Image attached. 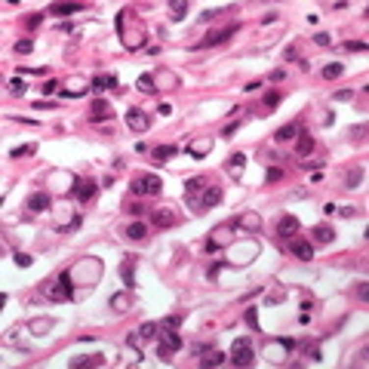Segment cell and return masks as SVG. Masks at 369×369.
Segmentation results:
<instances>
[{"instance_id":"6da1fadb","label":"cell","mask_w":369,"mask_h":369,"mask_svg":"<svg viewBox=\"0 0 369 369\" xmlns=\"http://www.w3.org/2000/svg\"><path fill=\"white\" fill-rule=\"evenodd\" d=\"M130 188H132L135 197H157V194L163 191V182H160V176H154V172H135Z\"/></svg>"},{"instance_id":"7a4b0ae2","label":"cell","mask_w":369,"mask_h":369,"mask_svg":"<svg viewBox=\"0 0 369 369\" xmlns=\"http://www.w3.org/2000/svg\"><path fill=\"white\" fill-rule=\"evenodd\" d=\"M43 295H46V298H53V302H68V298H71V274L62 271L53 283H46V286H43Z\"/></svg>"},{"instance_id":"3957f363","label":"cell","mask_w":369,"mask_h":369,"mask_svg":"<svg viewBox=\"0 0 369 369\" xmlns=\"http://www.w3.org/2000/svg\"><path fill=\"white\" fill-rule=\"evenodd\" d=\"M182 348V336L176 329H160V342H157V357L160 360H172V354Z\"/></svg>"},{"instance_id":"277c9868","label":"cell","mask_w":369,"mask_h":369,"mask_svg":"<svg viewBox=\"0 0 369 369\" xmlns=\"http://www.w3.org/2000/svg\"><path fill=\"white\" fill-rule=\"evenodd\" d=\"M234 366H252V360H256V351H252V342L249 339H234V344H231V357H228Z\"/></svg>"},{"instance_id":"5b68a950","label":"cell","mask_w":369,"mask_h":369,"mask_svg":"<svg viewBox=\"0 0 369 369\" xmlns=\"http://www.w3.org/2000/svg\"><path fill=\"white\" fill-rule=\"evenodd\" d=\"M231 240H234V225H218L210 234V240H206V252H218L222 246H228Z\"/></svg>"},{"instance_id":"8992f818","label":"cell","mask_w":369,"mask_h":369,"mask_svg":"<svg viewBox=\"0 0 369 369\" xmlns=\"http://www.w3.org/2000/svg\"><path fill=\"white\" fill-rule=\"evenodd\" d=\"M218 200H222V188H218V184H206V191L200 194V197L191 200V210L194 212H203V210H210V206H215Z\"/></svg>"},{"instance_id":"52a82bcc","label":"cell","mask_w":369,"mask_h":369,"mask_svg":"<svg viewBox=\"0 0 369 369\" xmlns=\"http://www.w3.org/2000/svg\"><path fill=\"white\" fill-rule=\"evenodd\" d=\"M96 188H99V184L96 182H92V179H74V188H71V197L77 200V203H89L92 197H96Z\"/></svg>"},{"instance_id":"ba28073f","label":"cell","mask_w":369,"mask_h":369,"mask_svg":"<svg viewBox=\"0 0 369 369\" xmlns=\"http://www.w3.org/2000/svg\"><path fill=\"white\" fill-rule=\"evenodd\" d=\"M126 126H130L132 132H148L151 130V117H148L142 108H130L126 111Z\"/></svg>"},{"instance_id":"9c48e42d","label":"cell","mask_w":369,"mask_h":369,"mask_svg":"<svg viewBox=\"0 0 369 369\" xmlns=\"http://www.w3.org/2000/svg\"><path fill=\"white\" fill-rule=\"evenodd\" d=\"M151 222L157 228H176L179 225V212L172 206H160V210H151Z\"/></svg>"},{"instance_id":"30bf717a","label":"cell","mask_w":369,"mask_h":369,"mask_svg":"<svg viewBox=\"0 0 369 369\" xmlns=\"http://www.w3.org/2000/svg\"><path fill=\"white\" fill-rule=\"evenodd\" d=\"M206 184H210V179H206V176H191L188 182H184V200H197L200 197V194L206 191Z\"/></svg>"},{"instance_id":"8fae6325","label":"cell","mask_w":369,"mask_h":369,"mask_svg":"<svg viewBox=\"0 0 369 369\" xmlns=\"http://www.w3.org/2000/svg\"><path fill=\"white\" fill-rule=\"evenodd\" d=\"M50 206H53V197L46 191H34L31 197H28V212H50Z\"/></svg>"},{"instance_id":"7c38bea8","label":"cell","mask_w":369,"mask_h":369,"mask_svg":"<svg viewBox=\"0 0 369 369\" xmlns=\"http://www.w3.org/2000/svg\"><path fill=\"white\" fill-rule=\"evenodd\" d=\"M298 228H302V225H298L295 215H283L280 222H277V234H280L283 240H292V237L298 234Z\"/></svg>"},{"instance_id":"4fadbf2b","label":"cell","mask_w":369,"mask_h":369,"mask_svg":"<svg viewBox=\"0 0 369 369\" xmlns=\"http://www.w3.org/2000/svg\"><path fill=\"white\" fill-rule=\"evenodd\" d=\"M234 31H237V25H228V28H222V31L206 34V40H200V43H197V50H203V46H218V43H225Z\"/></svg>"},{"instance_id":"5bb4252c","label":"cell","mask_w":369,"mask_h":369,"mask_svg":"<svg viewBox=\"0 0 369 369\" xmlns=\"http://www.w3.org/2000/svg\"><path fill=\"white\" fill-rule=\"evenodd\" d=\"M114 117V111H111V105L105 99H96L92 102V111H89V120L92 123H99V120H111Z\"/></svg>"},{"instance_id":"9a60e30c","label":"cell","mask_w":369,"mask_h":369,"mask_svg":"<svg viewBox=\"0 0 369 369\" xmlns=\"http://www.w3.org/2000/svg\"><path fill=\"white\" fill-rule=\"evenodd\" d=\"M336 240V231H332L329 225H317L314 231H311V243H317V246H326Z\"/></svg>"},{"instance_id":"2e32d148","label":"cell","mask_w":369,"mask_h":369,"mask_svg":"<svg viewBox=\"0 0 369 369\" xmlns=\"http://www.w3.org/2000/svg\"><path fill=\"white\" fill-rule=\"evenodd\" d=\"M290 252H292V256H298L302 262H308V259H314V243H308V240H295V237H292Z\"/></svg>"},{"instance_id":"e0dca14e","label":"cell","mask_w":369,"mask_h":369,"mask_svg":"<svg viewBox=\"0 0 369 369\" xmlns=\"http://www.w3.org/2000/svg\"><path fill=\"white\" fill-rule=\"evenodd\" d=\"M225 166H228V172H231V176H234V179H243V166H246V154H240V151H237V154H231Z\"/></svg>"},{"instance_id":"ac0fdd59","label":"cell","mask_w":369,"mask_h":369,"mask_svg":"<svg viewBox=\"0 0 369 369\" xmlns=\"http://www.w3.org/2000/svg\"><path fill=\"white\" fill-rule=\"evenodd\" d=\"M111 86H117V77L114 74H96L92 77V92H105V89H111Z\"/></svg>"},{"instance_id":"d6986e66","label":"cell","mask_w":369,"mask_h":369,"mask_svg":"<svg viewBox=\"0 0 369 369\" xmlns=\"http://www.w3.org/2000/svg\"><path fill=\"white\" fill-rule=\"evenodd\" d=\"M83 9H86L83 3H53V6H50V13L62 19V16H71V13H83Z\"/></svg>"},{"instance_id":"ffe728a7","label":"cell","mask_w":369,"mask_h":369,"mask_svg":"<svg viewBox=\"0 0 369 369\" xmlns=\"http://www.w3.org/2000/svg\"><path fill=\"white\" fill-rule=\"evenodd\" d=\"M184 151H188L194 160H200L203 154H210L212 151V138H203V142H194V145H188V148H184Z\"/></svg>"},{"instance_id":"44dd1931","label":"cell","mask_w":369,"mask_h":369,"mask_svg":"<svg viewBox=\"0 0 369 369\" xmlns=\"http://www.w3.org/2000/svg\"><path fill=\"white\" fill-rule=\"evenodd\" d=\"M234 228H243V231H259V228H262V218H259V215H240V218H234Z\"/></svg>"},{"instance_id":"7402d4cb","label":"cell","mask_w":369,"mask_h":369,"mask_svg":"<svg viewBox=\"0 0 369 369\" xmlns=\"http://www.w3.org/2000/svg\"><path fill=\"white\" fill-rule=\"evenodd\" d=\"M298 157H308L311 151H314V138H311V132H298V145H295Z\"/></svg>"},{"instance_id":"603a6c76","label":"cell","mask_w":369,"mask_h":369,"mask_svg":"<svg viewBox=\"0 0 369 369\" xmlns=\"http://www.w3.org/2000/svg\"><path fill=\"white\" fill-rule=\"evenodd\" d=\"M295 135H298V126H295V123H286V126H280V130L274 132V138H277L280 145H283V142H292Z\"/></svg>"},{"instance_id":"cb8c5ba5","label":"cell","mask_w":369,"mask_h":369,"mask_svg":"<svg viewBox=\"0 0 369 369\" xmlns=\"http://www.w3.org/2000/svg\"><path fill=\"white\" fill-rule=\"evenodd\" d=\"M176 154H179V148H176V145H157L154 151H151L154 163H160V160H166V157H176Z\"/></svg>"},{"instance_id":"d4e9b609","label":"cell","mask_w":369,"mask_h":369,"mask_svg":"<svg viewBox=\"0 0 369 369\" xmlns=\"http://www.w3.org/2000/svg\"><path fill=\"white\" fill-rule=\"evenodd\" d=\"M108 305L117 311V314H123V311H130V295H126V292H114Z\"/></svg>"},{"instance_id":"484cf974","label":"cell","mask_w":369,"mask_h":369,"mask_svg":"<svg viewBox=\"0 0 369 369\" xmlns=\"http://www.w3.org/2000/svg\"><path fill=\"white\" fill-rule=\"evenodd\" d=\"M120 277H123V286H126V290H132V286H135V277H132V259H126V262L120 264Z\"/></svg>"},{"instance_id":"4316f807","label":"cell","mask_w":369,"mask_h":369,"mask_svg":"<svg viewBox=\"0 0 369 369\" xmlns=\"http://www.w3.org/2000/svg\"><path fill=\"white\" fill-rule=\"evenodd\" d=\"M157 332H160V326H157V323H142V326H138V339H142V342H148V339H157Z\"/></svg>"},{"instance_id":"83f0119b","label":"cell","mask_w":369,"mask_h":369,"mask_svg":"<svg viewBox=\"0 0 369 369\" xmlns=\"http://www.w3.org/2000/svg\"><path fill=\"white\" fill-rule=\"evenodd\" d=\"M145 234H148V228L142 222H132L130 228H126V237H130V240H145Z\"/></svg>"},{"instance_id":"f1b7e54d","label":"cell","mask_w":369,"mask_h":369,"mask_svg":"<svg viewBox=\"0 0 369 369\" xmlns=\"http://www.w3.org/2000/svg\"><path fill=\"white\" fill-rule=\"evenodd\" d=\"M105 360H102V354H96V357H74L71 360V366L77 369V366H102Z\"/></svg>"},{"instance_id":"f546056e","label":"cell","mask_w":369,"mask_h":369,"mask_svg":"<svg viewBox=\"0 0 369 369\" xmlns=\"http://www.w3.org/2000/svg\"><path fill=\"white\" fill-rule=\"evenodd\" d=\"M342 74H344V65H342V62H332V65L323 68V77H326V80H336V77H342Z\"/></svg>"},{"instance_id":"4dcf8cb0","label":"cell","mask_w":369,"mask_h":369,"mask_svg":"<svg viewBox=\"0 0 369 369\" xmlns=\"http://www.w3.org/2000/svg\"><path fill=\"white\" fill-rule=\"evenodd\" d=\"M302 351H305L314 363H317V360H323V354H320V348H317V342H308V339H305V342H302Z\"/></svg>"},{"instance_id":"1f68e13d","label":"cell","mask_w":369,"mask_h":369,"mask_svg":"<svg viewBox=\"0 0 369 369\" xmlns=\"http://www.w3.org/2000/svg\"><path fill=\"white\" fill-rule=\"evenodd\" d=\"M360 182H363V169H351L348 176H344V188L351 191V188H357V184H360Z\"/></svg>"},{"instance_id":"d6a6232c","label":"cell","mask_w":369,"mask_h":369,"mask_svg":"<svg viewBox=\"0 0 369 369\" xmlns=\"http://www.w3.org/2000/svg\"><path fill=\"white\" fill-rule=\"evenodd\" d=\"M225 360H228L225 354H218V351H212L210 357H203V360H200V366H222Z\"/></svg>"},{"instance_id":"836d02e7","label":"cell","mask_w":369,"mask_h":369,"mask_svg":"<svg viewBox=\"0 0 369 369\" xmlns=\"http://www.w3.org/2000/svg\"><path fill=\"white\" fill-rule=\"evenodd\" d=\"M6 89H9V96H25V83H22V80L19 77H13V80H9V83H6Z\"/></svg>"},{"instance_id":"e575fe53","label":"cell","mask_w":369,"mask_h":369,"mask_svg":"<svg viewBox=\"0 0 369 369\" xmlns=\"http://www.w3.org/2000/svg\"><path fill=\"white\" fill-rule=\"evenodd\" d=\"M169 9H172V22H182V19H184V13H188V3H182V0H176V3H172Z\"/></svg>"},{"instance_id":"d590c367","label":"cell","mask_w":369,"mask_h":369,"mask_svg":"<svg viewBox=\"0 0 369 369\" xmlns=\"http://www.w3.org/2000/svg\"><path fill=\"white\" fill-rule=\"evenodd\" d=\"M138 89H142V92H154L157 86H154V74H142V77H138Z\"/></svg>"},{"instance_id":"8d00e7d4","label":"cell","mask_w":369,"mask_h":369,"mask_svg":"<svg viewBox=\"0 0 369 369\" xmlns=\"http://www.w3.org/2000/svg\"><path fill=\"white\" fill-rule=\"evenodd\" d=\"M34 50V40L31 37H25V40H19L16 46H13V53H19V55H25V53H31Z\"/></svg>"},{"instance_id":"74e56055","label":"cell","mask_w":369,"mask_h":369,"mask_svg":"<svg viewBox=\"0 0 369 369\" xmlns=\"http://www.w3.org/2000/svg\"><path fill=\"white\" fill-rule=\"evenodd\" d=\"M34 151H37V148H34V145H22V148H13V151H9V157H28V154H34Z\"/></svg>"},{"instance_id":"f35d334b","label":"cell","mask_w":369,"mask_h":369,"mask_svg":"<svg viewBox=\"0 0 369 369\" xmlns=\"http://www.w3.org/2000/svg\"><path fill=\"white\" fill-rule=\"evenodd\" d=\"M280 105V92L271 89V92H264V108H277Z\"/></svg>"},{"instance_id":"ab89813d","label":"cell","mask_w":369,"mask_h":369,"mask_svg":"<svg viewBox=\"0 0 369 369\" xmlns=\"http://www.w3.org/2000/svg\"><path fill=\"white\" fill-rule=\"evenodd\" d=\"M280 179H283V169H280V166H271V169H268V176H264V182H268V184L280 182Z\"/></svg>"},{"instance_id":"60d3db41","label":"cell","mask_w":369,"mask_h":369,"mask_svg":"<svg viewBox=\"0 0 369 369\" xmlns=\"http://www.w3.org/2000/svg\"><path fill=\"white\" fill-rule=\"evenodd\" d=\"M344 50H348V53H363L366 50V40H348V43H344Z\"/></svg>"},{"instance_id":"b9f144b4","label":"cell","mask_w":369,"mask_h":369,"mask_svg":"<svg viewBox=\"0 0 369 369\" xmlns=\"http://www.w3.org/2000/svg\"><path fill=\"white\" fill-rule=\"evenodd\" d=\"M179 326H182V317H166L160 323V329H179Z\"/></svg>"},{"instance_id":"7bdbcfd3","label":"cell","mask_w":369,"mask_h":369,"mask_svg":"<svg viewBox=\"0 0 369 369\" xmlns=\"http://www.w3.org/2000/svg\"><path fill=\"white\" fill-rule=\"evenodd\" d=\"M314 43H317V46H329V43H332V37H329L326 31H317V34H314Z\"/></svg>"},{"instance_id":"ee69618b","label":"cell","mask_w":369,"mask_h":369,"mask_svg":"<svg viewBox=\"0 0 369 369\" xmlns=\"http://www.w3.org/2000/svg\"><path fill=\"white\" fill-rule=\"evenodd\" d=\"M16 264H19V268H28V264H31V256H28V252H16Z\"/></svg>"},{"instance_id":"f6af8a7d","label":"cell","mask_w":369,"mask_h":369,"mask_svg":"<svg viewBox=\"0 0 369 369\" xmlns=\"http://www.w3.org/2000/svg\"><path fill=\"white\" fill-rule=\"evenodd\" d=\"M332 99H336V102H348V99H354V89H339Z\"/></svg>"},{"instance_id":"bcb514c9","label":"cell","mask_w":369,"mask_h":369,"mask_svg":"<svg viewBox=\"0 0 369 369\" xmlns=\"http://www.w3.org/2000/svg\"><path fill=\"white\" fill-rule=\"evenodd\" d=\"M268 80H274V83H280V80H286V71H283V68H274V71L268 74Z\"/></svg>"},{"instance_id":"7dc6e473","label":"cell","mask_w":369,"mask_h":369,"mask_svg":"<svg viewBox=\"0 0 369 369\" xmlns=\"http://www.w3.org/2000/svg\"><path fill=\"white\" fill-rule=\"evenodd\" d=\"M246 323H249L252 329H259V317H256V308H249V311H246Z\"/></svg>"},{"instance_id":"c3c4849f","label":"cell","mask_w":369,"mask_h":369,"mask_svg":"<svg viewBox=\"0 0 369 369\" xmlns=\"http://www.w3.org/2000/svg\"><path fill=\"white\" fill-rule=\"evenodd\" d=\"M40 22H43V13H37V16H28V19H25V25H28V28H37Z\"/></svg>"},{"instance_id":"681fc988","label":"cell","mask_w":369,"mask_h":369,"mask_svg":"<svg viewBox=\"0 0 369 369\" xmlns=\"http://www.w3.org/2000/svg\"><path fill=\"white\" fill-rule=\"evenodd\" d=\"M283 59H286V62H292V59H298V46H290V50L283 53Z\"/></svg>"},{"instance_id":"f907efd6","label":"cell","mask_w":369,"mask_h":369,"mask_svg":"<svg viewBox=\"0 0 369 369\" xmlns=\"http://www.w3.org/2000/svg\"><path fill=\"white\" fill-rule=\"evenodd\" d=\"M40 89L46 92V96H50V92H55V89H59V83H55V80H46V83H43Z\"/></svg>"},{"instance_id":"816d5d0a","label":"cell","mask_w":369,"mask_h":369,"mask_svg":"<svg viewBox=\"0 0 369 369\" xmlns=\"http://www.w3.org/2000/svg\"><path fill=\"white\" fill-rule=\"evenodd\" d=\"M218 13H222V9H206V13L200 16V22H210V19H215Z\"/></svg>"},{"instance_id":"f5cc1de1","label":"cell","mask_w":369,"mask_h":369,"mask_svg":"<svg viewBox=\"0 0 369 369\" xmlns=\"http://www.w3.org/2000/svg\"><path fill=\"white\" fill-rule=\"evenodd\" d=\"M302 166L305 169H317V166H323V160H302Z\"/></svg>"},{"instance_id":"db71d44e","label":"cell","mask_w":369,"mask_h":369,"mask_svg":"<svg viewBox=\"0 0 369 369\" xmlns=\"http://www.w3.org/2000/svg\"><path fill=\"white\" fill-rule=\"evenodd\" d=\"M342 215L344 218H354L357 215V206H342Z\"/></svg>"},{"instance_id":"11a10c76","label":"cell","mask_w":369,"mask_h":369,"mask_svg":"<svg viewBox=\"0 0 369 369\" xmlns=\"http://www.w3.org/2000/svg\"><path fill=\"white\" fill-rule=\"evenodd\" d=\"M357 295H360V302H366V295H369V286H366V283H360V286H357Z\"/></svg>"},{"instance_id":"9f6ffc18","label":"cell","mask_w":369,"mask_h":369,"mask_svg":"<svg viewBox=\"0 0 369 369\" xmlns=\"http://www.w3.org/2000/svg\"><path fill=\"white\" fill-rule=\"evenodd\" d=\"M237 130H240V123H237V120H234V123H228V126H225V135H234Z\"/></svg>"},{"instance_id":"6f0895ef","label":"cell","mask_w":369,"mask_h":369,"mask_svg":"<svg viewBox=\"0 0 369 369\" xmlns=\"http://www.w3.org/2000/svg\"><path fill=\"white\" fill-rule=\"evenodd\" d=\"M363 132H366V126H363V123H360V126H354V130H351V135H354V138H363Z\"/></svg>"},{"instance_id":"680465c9","label":"cell","mask_w":369,"mask_h":369,"mask_svg":"<svg viewBox=\"0 0 369 369\" xmlns=\"http://www.w3.org/2000/svg\"><path fill=\"white\" fill-rule=\"evenodd\" d=\"M37 108H40V111H43V108H55V102H34V111H37Z\"/></svg>"},{"instance_id":"91938a15","label":"cell","mask_w":369,"mask_h":369,"mask_svg":"<svg viewBox=\"0 0 369 369\" xmlns=\"http://www.w3.org/2000/svg\"><path fill=\"white\" fill-rule=\"evenodd\" d=\"M130 212H132V215H142V212H145V206H142V203H132V206H130Z\"/></svg>"},{"instance_id":"94428289","label":"cell","mask_w":369,"mask_h":369,"mask_svg":"<svg viewBox=\"0 0 369 369\" xmlns=\"http://www.w3.org/2000/svg\"><path fill=\"white\" fill-rule=\"evenodd\" d=\"M280 344H283V351H292V348H295L292 339H280Z\"/></svg>"},{"instance_id":"6125c7cd","label":"cell","mask_w":369,"mask_h":369,"mask_svg":"<svg viewBox=\"0 0 369 369\" xmlns=\"http://www.w3.org/2000/svg\"><path fill=\"white\" fill-rule=\"evenodd\" d=\"M259 86H262V80H252V83H246V86H243V89H246V92H256V89H259Z\"/></svg>"},{"instance_id":"be15d7a7","label":"cell","mask_w":369,"mask_h":369,"mask_svg":"<svg viewBox=\"0 0 369 369\" xmlns=\"http://www.w3.org/2000/svg\"><path fill=\"white\" fill-rule=\"evenodd\" d=\"M262 22H264V25H271V22H277V13H264V19H262Z\"/></svg>"}]
</instances>
